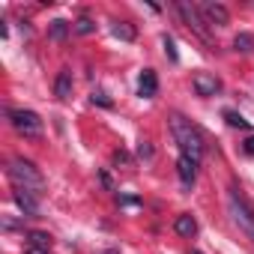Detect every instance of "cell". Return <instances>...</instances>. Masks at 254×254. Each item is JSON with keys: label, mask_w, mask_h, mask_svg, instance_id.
<instances>
[{"label": "cell", "mask_w": 254, "mask_h": 254, "mask_svg": "<svg viewBox=\"0 0 254 254\" xmlns=\"http://www.w3.org/2000/svg\"><path fill=\"white\" fill-rule=\"evenodd\" d=\"M189 254H200V251H189Z\"/></svg>", "instance_id": "484cf974"}, {"label": "cell", "mask_w": 254, "mask_h": 254, "mask_svg": "<svg viewBox=\"0 0 254 254\" xmlns=\"http://www.w3.org/2000/svg\"><path fill=\"white\" fill-rule=\"evenodd\" d=\"M224 120H227V126H233V129H248V120L242 114H236V111H224Z\"/></svg>", "instance_id": "2e32d148"}, {"label": "cell", "mask_w": 254, "mask_h": 254, "mask_svg": "<svg viewBox=\"0 0 254 254\" xmlns=\"http://www.w3.org/2000/svg\"><path fill=\"white\" fill-rule=\"evenodd\" d=\"M102 254H120V251H114V248H111V251H102Z\"/></svg>", "instance_id": "d4e9b609"}, {"label": "cell", "mask_w": 254, "mask_h": 254, "mask_svg": "<svg viewBox=\"0 0 254 254\" xmlns=\"http://www.w3.org/2000/svg\"><path fill=\"white\" fill-rule=\"evenodd\" d=\"M177 12L183 15V21L197 33V36H203L206 39V27H203V21H200V15H197V9L191 6V3H186V0H180V3H177Z\"/></svg>", "instance_id": "8992f818"}, {"label": "cell", "mask_w": 254, "mask_h": 254, "mask_svg": "<svg viewBox=\"0 0 254 254\" xmlns=\"http://www.w3.org/2000/svg\"><path fill=\"white\" fill-rule=\"evenodd\" d=\"M174 230H177L180 236L191 239V236L197 233V221H194L191 215H177V221H174Z\"/></svg>", "instance_id": "8fae6325"}, {"label": "cell", "mask_w": 254, "mask_h": 254, "mask_svg": "<svg viewBox=\"0 0 254 254\" xmlns=\"http://www.w3.org/2000/svg\"><path fill=\"white\" fill-rule=\"evenodd\" d=\"M12 126L24 135V138H39L42 135V117L36 111H24V108H12L9 111Z\"/></svg>", "instance_id": "277c9868"}, {"label": "cell", "mask_w": 254, "mask_h": 254, "mask_svg": "<svg viewBox=\"0 0 254 254\" xmlns=\"http://www.w3.org/2000/svg\"><path fill=\"white\" fill-rule=\"evenodd\" d=\"M27 242H30V248H42V251H51V236L45 233V230H30L27 233Z\"/></svg>", "instance_id": "4fadbf2b"}, {"label": "cell", "mask_w": 254, "mask_h": 254, "mask_svg": "<svg viewBox=\"0 0 254 254\" xmlns=\"http://www.w3.org/2000/svg\"><path fill=\"white\" fill-rule=\"evenodd\" d=\"M177 174H180L183 186H186V189H191V186H194V180H197V162H191L189 156H180V159H177Z\"/></svg>", "instance_id": "ba28073f"}, {"label": "cell", "mask_w": 254, "mask_h": 254, "mask_svg": "<svg viewBox=\"0 0 254 254\" xmlns=\"http://www.w3.org/2000/svg\"><path fill=\"white\" fill-rule=\"evenodd\" d=\"M162 45H165V54H168V57L177 63V60H180V54H177V45H174V39H171V36H165V39H162Z\"/></svg>", "instance_id": "d6986e66"}, {"label": "cell", "mask_w": 254, "mask_h": 254, "mask_svg": "<svg viewBox=\"0 0 254 254\" xmlns=\"http://www.w3.org/2000/svg\"><path fill=\"white\" fill-rule=\"evenodd\" d=\"M48 36H51L54 42H63V39L69 36V21H51V27H48Z\"/></svg>", "instance_id": "5bb4252c"}, {"label": "cell", "mask_w": 254, "mask_h": 254, "mask_svg": "<svg viewBox=\"0 0 254 254\" xmlns=\"http://www.w3.org/2000/svg\"><path fill=\"white\" fill-rule=\"evenodd\" d=\"M129 162H132V159H129V153H126V150H117V153H114V165H123V168H126Z\"/></svg>", "instance_id": "44dd1931"}, {"label": "cell", "mask_w": 254, "mask_h": 254, "mask_svg": "<svg viewBox=\"0 0 254 254\" xmlns=\"http://www.w3.org/2000/svg\"><path fill=\"white\" fill-rule=\"evenodd\" d=\"M203 9V15H206V21L212 24V27H224L227 21H230V12L221 6V3H203L200 6Z\"/></svg>", "instance_id": "9c48e42d"}, {"label": "cell", "mask_w": 254, "mask_h": 254, "mask_svg": "<svg viewBox=\"0 0 254 254\" xmlns=\"http://www.w3.org/2000/svg\"><path fill=\"white\" fill-rule=\"evenodd\" d=\"M27 254H51V251H42V248H27Z\"/></svg>", "instance_id": "cb8c5ba5"}, {"label": "cell", "mask_w": 254, "mask_h": 254, "mask_svg": "<svg viewBox=\"0 0 254 254\" xmlns=\"http://www.w3.org/2000/svg\"><path fill=\"white\" fill-rule=\"evenodd\" d=\"M93 30H96V24H93V18H87V15H84V18H78V21H75V33H81V36H87V33H93Z\"/></svg>", "instance_id": "ac0fdd59"}, {"label": "cell", "mask_w": 254, "mask_h": 254, "mask_svg": "<svg viewBox=\"0 0 254 254\" xmlns=\"http://www.w3.org/2000/svg\"><path fill=\"white\" fill-rule=\"evenodd\" d=\"M138 156H141V159H153V144H150V141H141V144H138Z\"/></svg>", "instance_id": "ffe728a7"}, {"label": "cell", "mask_w": 254, "mask_h": 254, "mask_svg": "<svg viewBox=\"0 0 254 254\" xmlns=\"http://www.w3.org/2000/svg\"><path fill=\"white\" fill-rule=\"evenodd\" d=\"M6 174H9V180L15 183V189H30V191H39V189L45 186L42 174H39L30 162H24V159H12V162H9V168H6Z\"/></svg>", "instance_id": "7a4b0ae2"}, {"label": "cell", "mask_w": 254, "mask_h": 254, "mask_svg": "<svg viewBox=\"0 0 254 254\" xmlns=\"http://www.w3.org/2000/svg\"><path fill=\"white\" fill-rule=\"evenodd\" d=\"M171 135H174V141L180 144L183 156H189L191 162H200V159H203V150H206V147H203V135L191 126V120L174 114V117H171Z\"/></svg>", "instance_id": "6da1fadb"}, {"label": "cell", "mask_w": 254, "mask_h": 254, "mask_svg": "<svg viewBox=\"0 0 254 254\" xmlns=\"http://www.w3.org/2000/svg\"><path fill=\"white\" fill-rule=\"evenodd\" d=\"M93 102H99V105H105V108H111V99H108L105 93H93Z\"/></svg>", "instance_id": "7402d4cb"}, {"label": "cell", "mask_w": 254, "mask_h": 254, "mask_svg": "<svg viewBox=\"0 0 254 254\" xmlns=\"http://www.w3.org/2000/svg\"><path fill=\"white\" fill-rule=\"evenodd\" d=\"M227 206H230V215H233V221L239 224V230L254 242V206L233 189L230 191V197H227Z\"/></svg>", "instance_id": "3957f363"}, {"label": "cell", "mask_w": 254, "mask_h": 254, "mask_svg": "<svg viewBox=\"0 0 254 254\" xmlns=\"http://www.w3.org/2000/svg\"><path fill=\"white\" fill-rule=\"evenodd\" d=\"M233 45H236V51H254V36L251 33H239L233 39Z\"/></svg>", "instance_id": "e0dca14e"}, {"label": "cell", "mask_w": 254, "mask_h": 254, "mask_svg": "<svg viewBox=\"0 0 254 254\" xmlns=\"http://www.w3.org/2000/svg\"><path fill=\"white\" fill-rule=\"evenodd\" d=\"M111 33H114L117 39H123V42H132V39H135V27H132V24H114Z\"/></svg>", "instance_id": "9a60e30c"}, {"label": "cell", "mask_w": 254, "mask_h": 254, "mask_svg": "<svg viewBox=\"0 0 254 254\" xmlns=\"http://www.w3.org/2000/svg\"><path fill=\"white\" fill-rule=\"evenodd\" d=\"M242 150H245V153H248V156H254V135H251V138H248V141H245V144H242Z\"/></svg>", "instance_id": "603a6c76"}, {"label": "cell", "mask_w": 254, "mask_h": 254, "mask_svg": "<svg viewBox=\"0 0 254 254\" xmlns=\"http://www.w3.org/2000/svg\"><path fill=\"white\" fill-rule=\"evenodd\" d=\"M138 93H141L144 99H153V96L159 93V78H156V72H153V69H144V72H141Z\"/></svg>", "instance_id": "30bf717a"}, {"label": "cell", "mask_w": 254, "mask_h": 254, "mask_svg": "<svg viewBox=\"0 0 254 254\" xmlns=\"http://www.w3.org/2000/svg\"><path fill=\"white\" fill-rule=\"evenodd\" d=\"M191 87H194V93H197V96L209 99V96H215V93L221 90V81H218L212 72H194V78H191Z\"/></svg>", "instance_id": "5b68a950"}, {"label": "cell", "mask_w": 254, "mask_h": 254, "mask_svg": "<svg viewBox=\"0 0 254 254\" xmlns=\"http://www.w3.org/2000/svg\"><path fill=\"white\" fill-rule=\"evenodd\" d=\"M12 197H15V203H18V209H21L24 215H36V212H39L36 191H30V189H15V191H12Z\"/></svg>", "instance_id": "52a82bcc"}, {"label": "cell", "mask_w": 254, "mask_h": 254, "mask_svg": "<svg viewBox=\"0 0 254 254\" xmlns=\"http://www.w3.org/2000/svg\"><path fill=\"white\" fill-rule=\"evenodd\" d=\"M54 93H57V99H69V96H72V72H69V69H63V72L57 75Z\"/></svg>", "instance_id": "7c38bea8"}]
</instances>
